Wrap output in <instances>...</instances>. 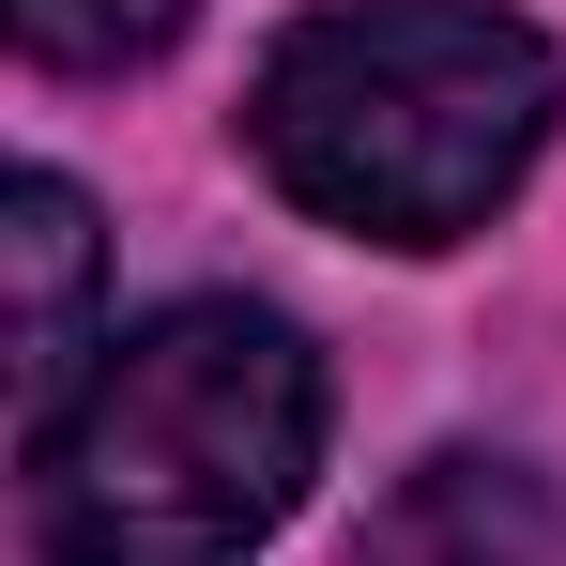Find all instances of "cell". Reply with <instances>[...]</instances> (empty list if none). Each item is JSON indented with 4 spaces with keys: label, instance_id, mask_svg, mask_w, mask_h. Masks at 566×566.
<instances>
[{
    "label": "cell",
    "instance_id": "5b68a950",
    "mask_svg": "<svg viewBox=\"0 0 566 566\" xmlns=\"http://www.w3.org/2000/svg\"><path fill=\"white\" fill-rule=\"evenodd\" d=\"M0 15H15V62L31 77H138V62L185 46L199 0H0Z\"/></svg>",
    "mask_w": 566,
    "mask_h": 566
},
{
    "label": "cell",
    "instance_id": "3957f363",
    "mask_svg": "<svg viewBox=\"0 0 566 566\" xmlns=\"http://www.w3.org/2000/svg\"><path fill=\"white\" fill-rule=\"evenodd\" d=\"M337 566H566V521H552V490H536L521 460L444 444V460L398 474V505H382Z\"/></svg>",
    "mask_w": 566,
    "mask_h": 566
},
{
    "label": "cell",
    "instance_id": "7a4b0ae2",
    "mask_svg": "<svg viewBox=\"0 0 566 566\" xmlns=\"http://www.w3.org/2000/svg\"><path fill=\"white\" fill-rule=\"evenodd\" d=\"M322 353L245 291H185L31 429L46 566H245L322 474Z\"/></svg>",
    "mask_w": 566,
    "mask_h": 566
},
{
    "label": "cell",
    "instance_id": "6da1fadb",
    "mask_svg": "<svg viewBox=\"0 0 566 566\" xmlns=\"http://www.w3.org/2000/svg\"><path fill=\"white\" fill-rule=\"evenodd\" d=\"M566 123V62L505 0H322L245 77V154L291 214L353 245H474L536 185Z\"/></svg>",
    "mask_w": 566,
    "mask_h": 566
},
{
    "label": "cell",
    "instance_id": "277c9868",
    "mask_svg": "<svg viewBox=\"0 0 566 566\" xmlns=\"http://www.w3.org/2000/svg\"><path fill=\"white\" fill-rule=\"evenodd\" d=\"M0 261H15V398H31V429L93 382V199L62 185V169H15L0 199Z\"/></svg>",
    "mask_w": 566,
    "mask_h": 566
}]
</instances>
